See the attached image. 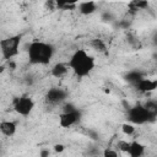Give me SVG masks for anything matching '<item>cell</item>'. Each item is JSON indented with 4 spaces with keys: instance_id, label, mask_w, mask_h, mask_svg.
Segmentation results:
<instances>
[{
    "instance_id": "1",
    "label": "cell",
    "mask_w": 157,
    "mask_h": 157,
    "mask_svg": "<svg viewBox=\"0 0 157 157\" xmlns=\"http://www.w3.org/2000/svg\"><path fill=\"white\" fill-rule=\"evenodd\" d=\"M67 67H70L75 72V75H77L78 77H83L93 70L94 60L85 50L78 49L71 55L67 63Z\"/></svg>"
},
{
    "instance_id": "2",
    "label": "cell",
    "mask_w": 157,
    "mask_h": 157,
    "mask_svg": "<svg viewBox=\"0 0 157 157\" xmlns=\"http://www.w3.org/2000/svg\"><path fill=\"white\" fill-rule=\"evenodd\" d=\"M53 55L52 45L44 42H32L28 48V58L32 64L45 65L50 61Z\"/></svg>"
},
{
    "instance_id": "3",
    "label": "cell",
    "mask_w": 157,
    "mask_h": 157,
    "mask_svg": "<svg viewBox=\"0 0 157 157\" xmlns=\"http://www.w3.org/2000/svg\"><path fill=\"white\" fill-rule=\"evenodd\" d=\"M20 43H21L20 36H12L0 40V50H1L2 58L6 60H11L13 56H16L18 54Z\"/></svg>"
},
{
    "instance_id": "4",
    "label": "cell",
    "mask_w": 157,
    "mask_h": 157,
    "mask_svg": "<svg viewBox=\"0 0 157 157\" xmlns=\"http://www.w3.org/2000/svg\"><path fill=\"white\" fill-rule=\"evenodd\" d=\"M156 115L151 114L144 105H136L128 109V119L135 124H145L150 119H153Z\"/></svg>"
},
{
    "instance_id": "5",
    "label": "cell",
    "mask_w": 157,
    "mask_h": 157,
    "mask_svg": "<svg viewBox=\"0 0 157 157\" xmlns=\"http://www.w3.org/2000/svg\"><path fill=\"white\" fill-rule=\"evenodd\" d=\"M34 108V102L29 97H20L13 101V109L20 115L27 117Z\"/></svg>"
},
{
    "instance_id": "6",
    "label": "cell",
    "mask_w": 157,
    "mask_h": 157,
    "mask_svg": "<svg viewBox=\"0 0 157 157\" xmlns=\"http://www.w3.org/2000/svg\"><path fill=\"white\" fill-rule=\"evenodd\" d=\"M80 119V112L74 109L70 112H64L63 114H60L59 117V124L61 128H69L71 125H74L77 120Z\"/></svg>"
},
{
    "instance_id": "7",
    "label": "cell",
    "mask_w": 157,
    "mask_h": 157,
    "mask_svg": "<svg viewBox=\"0 0 157 157\" xmlns=\"http://www.w3.org/2000/svg\"><path fill=\"white\" fill-rule=\"evenodd\" d=\"M66 97V92L61 88H50L47 93V101L52 104H56L60 103L61 101H64Z\"/></svg>"
},
{
    "instance_id": "8",
    "label": "cell",
    "mask_w": 157,
    "mask_h": 157,
    "mask_svg": "<svg viewBox=\"0 0 157 157\" xmlns=\"http://www.w3.org/2000/svg\"><path fill=\"white\" fill-rule=\"evenodd\" d=\"M136 88L142 92V93H147V92H151L153 90H156L157 87V81L156 80H148V78H141L136 85Z\"/></svg>"
},
{
    "instance_id": "9",
    "label": "cell",
    "mask_w": 157,
    "mask_h": 157,
    "mask_svg": "<svg viewBox=\"0 0 157 157\" xmlns=\"http://www.w3.org/2000/svg\"><path fill=\"white\" fill-rule=\"evenodd\" d=\"M128 153L130 157H142L145 153V146L137 141H132V142H130Z\"/></svg>"
},
{
    "instance_id": "10",
    "label": "cell",
    "mask_w": 157,
    "mask_h": 157,
    "mask_svg": "<svg viewBox=\"0 0 157 157\" xmlns=\"http://www.w3.org/2000/svg\"><path fill=\"white\" fill-rule=\"evenodd\" d=\"M0 131L5 136H12L16 132V125L12 121H1L0 123Z\"/></svg>"
},
{
    "instance_id": "11",
    "label": "cell",
    "mask_w": 157,
    "mask_h": 157,
    "mask_svg": "<svg viewBox=\"0 0 157 157\" xmlns=\"http://www.w3.org/2000/svg\"><path fill=\"white\" fill-rule=\"evenodd\" d=\"M66 74H67V66H66L65 64H63V63L55 64V65L53 66V69H52V75H53L54 77H56V78H61V77H64Z\"/></svg>"
},
{
    "instance_id": "12",
    "label": "cell",
    "mask_w": 157,
    "mask_h": 157,
    "mask_svg": "<svg viewBox=\"0 0 157 157\" xmlns=\"http://www.w3.org/2000/svg\"><path fill=\"white\" fill-rule=\"evenodd\" d=\"M78 6V10L82 15H91L96 10V2L93 1H86V2H81Z\"/></svg>"
},
{
    "instance_id": "13",
    "label": "cell",
    "mask_w": 157,
    "mask_h": 157,
    "mask_svg": "<svg viewBox=\"0 0 157 157\" xmlns=\"http://www.w3.org/2000/svg\"><path fill=\"white\" fill-rule=\"evenodd\" d=\"M128 81H130L131 83H134V85H136L141 78H144L142 77V75L141 74H139V72H130L128 76Z\"/></svg>"
},
{
    "instance_id": "14",
    "label": "cell",
    "mask_w": 157,
    "mask_h": 157,
    "mask_svg": "<svg viewBox=\"0 0 157 157\" xmlns=\"http://www.w3.org/2000/svg\"><path fill=\"white\" fill-rule=\"evenodd\" d=\"M91 44H92V47L96 50H98V52H105V45L102 42V39H93Z\"/></svg>"
},
{
    "instance_id": "15",
    "label": "cell",
    "mask_w": 157,
    "mask_h": 157,
    "mask_svg": "<svg viewBox=\"0 0 157 157\" xmlns=\"http://www.w3.org/2000/svg\"><path fill=\"white\" fill-rule=\"evenodd\" d=\"M121 130H123V132L125 135H132L135 132V128L131 124H123L121 125Z\"/></svg>"
},
{
    "instance_id": "16",
    "label": "cell",
    "mask_w": 157,
    "mask_h": 157,
    "mask_svg": "<svg viewBox=\"0 0 157 157\" xmlns=\"http://www.w3.org/2000/svg\"><path fill=\"white\" fill-rule=\"evenodd\" d=\"M117 146H118V150H119V151L128 153V151H129V147H130V142L120 140V141L118 142V145H117Z\"/></svg>"
},
{
    "instance_id": "17",
    "label": "cell",
    "mask_w": 157,
    "mask_h": 157,
    "mask_svg": "<svg viewBox=\"0 0 157 157\" xmlns=\"http://www.w3.org/2000/svg\"><path fill=\"white\" fill-rule=\"evenodd\" d=\"M103 157H118V153L112 148H105L103 151Z\"/></svg>"
},
{
    "instance_id": "18",
    "label": "cell",
    "mask_w": 157,
    "mask_h": 157,
    "mask_svg": "<svg viewBox=\"0 0 157 157\" xmlns=\"http://www.w3.org/2000/svg\"><path fill=\"white\" fill-rule=\"evenodd\" d=\"M64 150H65L64 145H55V146H54V151H55V152H63Z\"/></svg>"
},
{
    "instance_id": "19",
    "label": "cell",
    "mask_w": 157,
    "mask_h": 157,
    "mask_svg": "<svg viewBox=\"0 0 157 157\" xmlns=\"http://www.w3.org/2000/svg\"><path fill=\"white\" fill-rule=\"evenodd\" d=\"M40 157H49V150H42L40 151Z\"/></svg>"
}]
</instances>
